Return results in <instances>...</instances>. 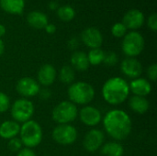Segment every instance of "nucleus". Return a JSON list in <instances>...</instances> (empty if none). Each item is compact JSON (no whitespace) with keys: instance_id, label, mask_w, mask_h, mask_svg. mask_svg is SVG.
<instances>
[{"instance_id":"nucleus-1","label":"nucleus","mask_w":157,"mask_h":156,"mask_svg":"<svg viewBox=\"0 0 157 156\" xmlns=\"http://www.w3.org/2000/svg\"><path fill=\"white\" fill-rule=\"evenodd\" d=\"M101 122L106 133L116 142L127 139L132 130V121L130 115L119 108L109 110L102 118Z\"/></svg>"},{"instance_id":"nucleus-2","label":"nucleus","mask_w":157,"mask_h":156,"mask_svg":"<svg viewBox=\"0 0 157 156\" xmlns=\"http://www.w3.org/2000/svg\"><path fill=\"white\" fill-rule=\"evenodd\" d=\"M129 83L121 76L108 79L101 89L103 99L110 106H119L124 103L130 96Z\"/></svg>"},{"instance_id":"nucleus-3","label":"nucleus","mask_w":157,"mask_h":156,"mask_svg":"<svg viewBox=\"0 0 157 156\" xmlns=\"http://www.w3.org/2000/svg\"><path fill=\"white\" fill-rule=\"evenodd\" d=\"M67 95L69 101L75 105L86 106L94 100L96 91L91 84L87 82L77 81L69 86Z\"/></svg>"},{"instance_id":"nucleus-4","label":"nucleus","mask_w":157,"mask_h":156,"mask_svg":"<svg viewBox=\"0 0 157 156\" xmlns=\"http://www.w3.org/2000/svg\"><path fill=\"white\" fill-rule=\"evenodd\" d=\"M18 135L23 146L32 149L40 144L43 138V131L40 123L30 120L20 125Z\"/></svg>"},{"instance_id":"nucleus-5","label":"nucleus","mask_w":157,"mask_h":156,"mask_svg":"<svg viewBox=\"0 0 157 156\" xmlns=\"http://www.w3.org/2000/svg\"><path fill=\"white\" fill-rule=\"evenodd\" d=\"M78 117L77 106L69 100L57 104L52 112V119L58 124H70Z\"/></svg>"},{"instance_id":"nucleus-6","label":"nucleus","mask_w":157,"mask_h":156,"mask_svg":"<svg viewBox=\"0 0 157 156\" xmlns=\"http://www.w3.org/2000/svg\"><path fill=\"white\" fill-rule=\"evenodd\" d=\"M35 107L28 98H18L10 106V113L13 120L17 123H24L30 120L34 115Z\"/></svg>"},{"instance_id":"nucleus-7","label":"nucleus","mask_w":157,"mask_h":156,"mask_svg":"<svg viewBox=\"0 0 157 156\" xmlns=\"http://www.w3.org/2000/svg\"><path fill=\"white\" fill-rule=\"evenodd\" d=\"M121 49L127 57L136 58L144 49V39L138 31H131L123 37Z\"/></svg>"},{"instance_id":"nucleus-8","label":"nucleus","mask_w":157,"mask_h":156,"mask_svg":"<svg viewBox=\"0 0 157 156\" xmlns=\"http://www.w3.org/2000/svg\"><path fill=\"white\" fill-rule=\"evenodd\" d=\"M77 136V130L71 124H58L52 132V140L60 145L73 144Z\"/></svg>"},{"instance_id":"nucleus-9","label":"nucleus","mask_w":157,"mask_h":156,"mask_svg":"<svg viewBox=\"0 0 157 156\" xmlns=\"http://www.w3.org/2000/svg\"><path fill=\"white\" fill-rule=\"evenodd\" d=\"M105 133L103 131L93 128L86 132L84 137L83 146L88 153H96L100 150L101 146L105 143Z\"/></svg>"},{"instance_id":"nucleus-10","label":"nucleus","mask_w":157,"mask_h":156,"mask_svg":"<svg viewBox=\"0 0 157 156\" xmlns=\"http://www.w3.org/2000/svg\"><path fill=\"white\" fill-rule=\"evenodd\" d=\"M16 90L19 96H21L23 98H31L33 97L38 96L40 86L37 82L36 79L32 77H22L20 78L16 85Z\"/></svg>"},{"instance_id":"nucleus-11","label":"nucleus","mask_w":157,"mask_h":156,"mask_svg":"<svg viewBox=\"0 0 157 156\" xmlns=\"http://www.w3.org/2000/svg\"><path fill=\"white\" fill-rule=\"evenodd\" d=\"M78 117L80 121L87 127H96L102 121V114L100 110L90 105L84 106L78 111Z\"/></svg>"},{"instance_id":"nucleus-12","label":"nucleus","mask_w":157,"mask_h":156,"mask_svg":"<svg viewBox=\"0 0 157 156\" xmlns=\"http://www.w3.org/2000/svg\"><path fill=\"white\" fill-rule=\"evenodd\" d=\"M121 71L126 77L132 80L141 77L143 74V65L136 58L127 57L121 63Z\"/></svg>"},{"instance_id":"nucleus-13","label":"nucleus","mask_w":157,"mask_h":156,"mask_svg":"<svg viewBox=\"0 0 157 156\" xmlns=\"http://www.w3.org/2000/svg\"><path fill=\"white\" fill-rule=\"evenodd\" d=\"M81 40L84 44L90 49L100 48L103 43V36L98 29L94 27L86 28L81 34Z\"/></svg>"},{"instance_id":"nucleus-14","label":"nucleus","mask_w":157,"mask_h":156,"mask_svg":"<svg viewBox=\"0 0 157 156\" xmlns=\"http://www.w3.org/2000/svg\"><path fill=\"white\" fill-rule=\"evenodd\" d=\"M57 77V71L52 64L45 63L41 65L37 73V82L40 86L48 87L52 86Z\"/></svg>"},{"instance_id":"nucleus-15","label":"nucleus","mask_w":157,"mask_h":156,"mask_svg":"<svg viewBox=\"0 0 157 156\" xmlns=\"http://www.w3.org/2000/svg\"><path fill=\"white\" fill-rule=\"evenodd\" d=\"M129 87H130V92H132L133 96H139L144 97L149 96L153 89L151 82L144 77H138L132 79L129 83Z\"/></svg>"},{"instance_id":"nucleus-16","label":"nucleus","mask_w":157,"mask_h":156,"mask_svg":"<svg viewBox=\"0 0 157 156\" xmlns=\"http://www.w3.org/2000/svg\"><path fill=\"white\" fill-rule=\"evenodd\" d=\"M122 23L127 29H138L144 23V15L139 9H131L124 15Z\"/></svg>"},{"instance_id":"nucleus-17","label":"nucleus","mask_w":157,"mask_h":156,"mask_svg":"<svg viewBox=\"0 0 157 156\" xmlns=\"http://www.w3.org/2000/svg\"><path fill=\"white\" fill-rule=\"evenodd\" d=\"M20 131L19 123L15 120H5L0 124V137L4 140H10L17 137Z\"/></svg>"},{"instance_id":"nucleus-18","label":"nucleus","mask_w":157,"mask_h":156,"mask_svg":"<svg viewBox=\"0 0 157 156\" xmlns=\"http://www.w3.org/2000/svg\"><path fill=\"white\" fill-rule=\"evenodd\" d=\"M70 63L71 66L75 70L79 72H85L90 66L86 53L81 51H75V52H73V54L71 55Z\"/></svg>"},{"instance_id":"nucleus-19","label":"nucleus","mask_w":157,"mask_h":156,"mask_svg":"<svg viewBox=\"0 0 157 156\" xmlns=\"http://www.w3.org/2000/svg\"><path fill=\"white\" fill-rule=\"evenodd\" d=\"M129 107L136 114H145L150 108V102L146 97L132 96L129 99Z\"/></svg>"},{"instance_id":"nucleus-20","label":"nucleus","mask_w":157,"mask_h":156,"mask_svg":"<svg viewBox=\"0 0 157 156\" xmlns=\"http://www.w3.org/2000/svg\"><path fill=\"white\" fill-rule=\"evenodd\" d=\"M0 7L8 14L20 15L25 8V0H0Z\"/></svg>"},{"instance_id":"nucleus-21","label":"nucleus","mask_w":157,"mask_h":156,"mask_svg":"<svg viewBox=\"0 0 157 156\" xmlns=\"http://www.w3.org/2000/svg\"><path fill=\"white\" fill-rule=\"evenodd\" d=\"M27 21L30 27L36 29H42L48 24V17L44 13L35 10L28 15Z\"/></svg>"},{"instance_id":"nucleus-22","label":"nucleus","mask_w":157,"mask_h":156,"mask_svg":"<svg viewBox=\"0 0 157 156\" xmlns=\"http://www.w3.org/2000/svg\"><path fill=\"white\" fill-rule=\"evenodd\" d=\"M100 154L102 156H123L124 148L119 142H108L101 146Z\"/></svg>"},{"instance_id":"nucleus-23","label":"nucleus","mask_w":157,"mask_h":156,"mask_svg":"<svg viewBox=\"0 0 157 156\" xmlns=\"http://www.w3.org/2000/svg\"><path fill=\"white\" fill-rule=\"evenodd\" d=\"M57 76L60 82L70 86L75 80V70L71 65H64L60 69Z\"/></svg>"},{"instance_id":"nucleus-24","label":"nucleus","mask_w":157,"mask_h":156,"mask_svg":"<svg viewBox=\"0 0 157 156\" xmlns=\"http://www.w3.org/2000/svg\"><path fill=\"white\" fill-rule=\"evenodd\" d=\"M86 55H87L89 64L96 66V65H99V64L103 63L104 57H105V51L103 50H101L100 48L90 49V51H88V53Z\"/></svg>"},{"instance_id":"nucleus-25","label":"nucleus","mask_w":157,"mask_h":156,"mask_svg":"<svg viewBox=\"0 0 157 156\" xmlns=\"http://www.w3.org/2000/svg\"><path fill=\"white\" fill-rule=\"evenodd\" d=\"M57 16L62 21L68 22L74 19L75 16V11L71 6L65 5V6H60L57 9Z\"/></svg>"},{"instance_id":"nucleus-26","label":"nucleus","mask_w":157,"mask_h":156,"mask_svg":"<svg viewBox=\"0 0 157 156\" xmlns=\"http://www.w3.org/2000/svg\"><path fill=\"white\" fill-rule=\"evenodd\" d=\"M111 33L116 38H123L127 34V28L122 22H117L112 26Z\"/></svg>"},{"instance_id":"nucleus-27","label":"nucleus","mask_w":157,"mask_h":156,"mask_svg":"<svg viewBox=\"0 0 157 156\" xmlns=\"http://www.w3.org/2000/svg\"><path fill=\"white\" fill-rule=\"evenodd\" d=\"M119 63V56L115 51H107L105 52V57L103 63L107 66H115Z\"/></svg>"},{"instance_id":"nucleus-28","label":"nucleus","mask_w":157,"mask_h":156,"mask_svg":"<svg viewBox=\"0 0 157 156\" xmlns=\"http://www.w3.org/2000/svg\"><path fill=\"white\" fill-rule=\"evenodd\" d=\"M10 104L11 103L9 97L6 93L0 91V114L8 111V109L10 108Z\"/></svg>"},{"instance_id":"nucleus-29","label":"nucleus","mask_w":157,"mask_h":156,"mask_svg":"<svg viewBox=\"0 0 157 156\" xmlns=\"http://www.w3.org/2000/svg\"><path fill=\"white\" fill-rule=\"evenodd\" d=\"M7 148L13 153L19 152L23 148V144H22V142L20 141L19 137H15V138H12V139L8 140Z\"/></svg>"},{"instance_id":"nucleus-30","label":"nucleus","mask_w":157,"mask_h":156,"mask_svg":"<svg viewBox=\"0 0 157 156\" xmlns=\"http://www.w3.org/2000/svg\"><path fill=\"white\" fill-rule=\"evenodd\" d=\"M147 77L151 82H156L157 80V64L153 63L147 68Z\"/></svg>"},{"instance_id":"nucleus-31","label":"nucleus","mask_w":157,"mask_h":156,"mask_svg":"<svg viewBox=\"0 0 157 156\" xmlns=\"http://www.w3.org/2000/svg\"><path fill=\"white\" fill-rule=\"evenodd\" d=\"M147 25L151 30L155 32L157 30V15L155 13L152 14L147 19Z\"/></svg>"},{"instance_id":"nucleus-32","label":"nucleus","mask_w":157,"mask_h":156,"mask_svg":"<svg viewBox=\"0 0 157 156\" xmlns=\"http://www.w3.org/2000/svg\"><path fill=\"white\" fill-rule=\"evenodd\" d=\"M38 96L40 97V99H43V100H47V99H50L51 97H52V92L50 89H48L47 87H43V88H40Z\"/></svg>"},{"instance_id":"nucleus-33","label":"nucleus","mask_w":157,"mask_h":156,"mask_svg":"<svg viewBox=\"0 0 157 156\" xmlns=\"http://www.w3.org/2000/svg\"><path fill=\"white\" fill-rule=\"evenodd\" d=\"M17 156H37L35 152L32 150V149H29V148H22L19 152H17Z\"/></svg>"},{"instance_id":"nucleus-34","label":"nucleus","mask_w":157,"mask_h":156,"mask_svg":"<svg viewBox=\"0 0 157 156\" xmlns=\"http://www.w3.org/2000/svg\"><path fill=\"white\" fill-rule=\"evenodd\" d=\"M79 44H80L79 40L76 37H74V38H72V39H70L68 40V47H69V49H71L73 51L76 50L79 47Z\"/></svg>"},{"instance_id":"nucleus-35","label":"nucleus","mask_w":157,"mask_h":156,"mask_svg":"<svg viewBox=\"0 0 157 156\" xmlns=\"http://www.w3.org/2000/svg\"><path fill=\"white\" fill-rule=\"evenodd\" d=\"M44 29L46 30L47 33H49V34H53V33L56 31V26H55L54 24L48 23L47 26L44 28Z\"/></svg>"},{"instance_id":"nucleus-36","label":"nucleus","mask_w":157,"mask_h":156,"mask_svg":"<svg viewBox=\"0 0 157 156\" xmlns=\"http://www.w3.org/2000/svg\"><path fill=\"white\" fill-rule=\"evenodd\" d=\"M48 6H49V8H50L51 10H55V9L58 8V3H57L56 1H51V2L49 3Z\"/></svg>"},{"instance_id":"nucleus-37","label":"nucleus","mask_w":157,"mask_h":156,"mask_svg":"<svg viewBox=\"0 0 157 156\" xmlns=\"http://www.w3.org/2000/svg\"><path fill=\"white\" fill-rule=\"evenodd\" d=\"M4 51H5V43L2 40V39H0V56L3 55Z\"/></svg>"},{"instance_id":"nucleus-38","label":"nucleus","mask_w":157,"mask_h":156,"mask_svg":"<svg viewBox=\"0 0 157 156\" xmlns=\"http://www.w3.org/2000/svg\"><path fill=\"white\" fill-rule=\"evenodd\" d=\"M5 34H6V27L4 25L0 24V39L3 36H5Z\"/></svg>"}]
</instances>
